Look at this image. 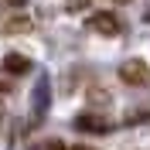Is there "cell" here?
Instances as JSON below:
<instances>
[{"instance_id":"10","label":"cell","mask_w":150,"mask_h":150,"mask_svg":"<svg viewBox=\"0 0 150 150\" xmlns=\"http://www.w3.org/2000/svg\"><path fill=\"white\" fill-rule=\"evenodd\" d=\"M75 150H89V147H75Z\"/></svg>"},{"instance_id":"2","label":"cell","mask_w":150,"mask_h":150,"mask_svg":"<svg viewBox=\"0 0 150 150\" xmlns=\"http://www.w3.org/2000/svg\"><path fill=\"white\" fill-rule=\"evenodd\" d=\"M48 106H51V82L41 75L38 85H34V96H31V123H41V120H45Z\"/></svg>"},{"instance_id":"6","label":"cell","mask_w":150,"mask_h":150,"mask_svg":"<svg viewBox=\"0 0 150 150\" xmlns=\"http://www.w3.org/2000/svg\"><path fill=\"white\" fill-rule=\"evenodd\" d=\"M31 150H72V147H65V143H58V140H45V143H34Z\"/></svg>"},{"instance_id":"5","label":"cell","mask_w":150,"mask_h":150,"mask_svg":"<svg viewBox=\"0 0 150 150\" xmlns=\"http://www.w3.org/2000/svg\"><path fill=\"white\" fill-rule=\"evenodd\" d=\"M4 68H7L10 75H24V72H31V58L10 51V55H4Z\"/></svg>"},{"instance_id":"4","label":"cell","mask_w":150,"mask_h":150,"mask_svg":"<svg viewBox=\"0 0 150 150\" xmlns=\"http://www.w3.org/2000/svg\"><path fill=\"white\" fill-rule=\"evenodd\" d=\"M75 130H82V133H109L112 123L103 120V116H96V112H82V116H75Z\"/></svg>"},{"instance_id":"8","label":"cell","mask_w":150,"mask_h":150,"mask_svg":"<svg viewBox=\"0 0 150 150\" xmlns=\"http://www.w3.org/2000/svg\"><path fill=\"white\" fill-rule=\"evenodd\" d=\"M65 7H68V10H85V7H89V0H65Z\"/></svg>"},{"instance_id":"12","label":"cell","mask_w":150,"mask_h":150,"mask_svg":"<svg viewBox=\"0 0 150 150\" xmlns=\"http://www.w3.org/2000/svg\"><path fill=\"white\" fill-rule=\"evenodd\" d=\"M147 21H150V10H147Z\"/></svg>"},{"instance_id":"9","label":"cell","mask_w":150,"mask_h":150,"mask_svg":"<svg viewBox=\"0 0 150 150\" xmlns=\"http://www.w3.org/2000/svg\"><path fill=\"white\" fill-rule=\"evenodd\" d=\"M4 4H10V7H24L28 0H4Z\"/></svg>"},{"instance_id":"7","label":"cell","mask_w":150,"mask_h":150,"mask_svg":"<svg viewBox=\"0 0 150 150\" xmlns=\"http://www.w3.org/2000/svg\"><path fill=\"white\" fill-rule=\"evenodd\" d=\"M31 24L28 21H7V31H28Z\"/></svg>"},{"instance_id":"3","label":"cell","mask_w":150,"mask_h":150,"mask_svg":"<svg viewBox=\"0 0 150 150\" xmlns=\"http://www.w3.org/2000/svg\"><path fill=\"white\" fill-rule=\"evenodd\" d=\"M120 79L126 85H150V68L143 58H126L120 65Z\"/></svg>"},{"instance_id":"11","label":"cell","mask_w":150,"mask_h":150,"mask_svg":"<svg viewBox=\"0 0 150 150\" xmlns=\"http://www.w3.org/2000/svg\"><path fill=\"white\" fill-rule=\"evenodd\" d=\"M0 116H4V106H0Z\"/></svg>"},{"instance_id":"1","label":"cell","mask_w":150,"mask_h":150,"mask_svg":"<svg viewBox=\"0 0 150 150\" xmlns=\"http://www.w3.org/2000/svg\"><path fill=\"white\" fill-rule=\"evenodd\" d=\"M85 28L96 31L99 38H116V34L123 31V24H120V17H116V14H109V10H99V14H89Z\"/></svg>"}]
</instances>
